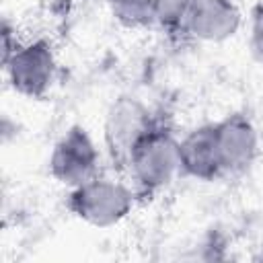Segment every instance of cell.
I'll return each instance as SVG.
<instances>
[{
    "mask_svg": "<svg viewBox=\"0 0 263 263\" xmlns=\"http://www.w3.org/2000/svg\"><path fill=\"white\" fill-rule=\"evenodd\" d=\"M195 2L197 0H156V25L166 33H185Z\"/></svg>",
    "mask_w": 263,
    "mask_h": 263,
    "instance_id": "cell-10",
    "label": "cell"
},
{
    "mask_svg": "<svg viewBox=\"0 0 263 263\" xmlns=\"http://www.w3.org/2000/svg\"><path fill=\"white\" fill-rule=\"evenodd\" d=\"M47 171L55 183L68 189L101 173V150L86 127L72 125L55 140L47 158Z\"/></svg>",
    "mask_w": 263,
    "mask_h": 263,
    "instance_id": "cell-5",
    "label": "cell"
},
{
    "mask_svg": "<svg viewBox=\"0 0 263 263\" xmlns=\"http://www.w3.org/2000/svg\"><path fill=\"white\" fill-rule=\"evenodd\" d=\"M109 12L123 29H148L156 25V0H107Z\"/></svg>",
    "mask_w": 263,
    "mask_h": 263,
    "instance_id": "cell-9",
    "label": "cell"
},
{
    "mask_svg": "<svg viewBox=\"0 0 263 263\" xmlns=\"http://www.w3.org/2000/svg\"><path fill=\"white\" fill-rule=\"evenodd\" d=\"M125 173L129 175L138 195H154L168 187L175 177L181 175L179 138L173 129L156 121V125L136 146Z\"/></svg>",
    "mask_w": 263,
    "mask_h": 263,
    "instance_id": "cell-2",
    "label": "cell"
},
{
    "mask_svg": "<svg viewBox=\"0 0 263 263\" xmlns=\"http://www.w3.org/2000/svg\"><path fill=\"white\" fill-rule=\"evenodd\" d=\"M242 21L236 0H197L183 35L201 43H224L240 31Z\"/></svg>",
    "mask_w": 263,
    "mask_h": 263,
    "instance_id": "cell-7",
    "label": "cell"
},
{
    "mask_svg": "<svg viewBox=\"0 0 263 263\" xmlns=\"http://www.w3.org/2000/svg\"><path fill=\"white\" fill-rule=\"evenodd\" d=\"M18 43H21V39H18L16 33L10 29V25L4 21V25H2V60L8 58V55L16 49Z\"/></svg>",
    "mask_w": 263,
    "mask_h": 263,
    "instance_id": "cell-12",
    "label": "cell"
},
{
    "mask_svg": "<svg viewBox=\"0 0 263 263\" xmlns=\"http://www.w3.org/2000/svg\"><path fill=\"white\" fill-rule=\"evenodd\" d=\"M179 164L181 175L195 181H214L222 175L214 123H203L189 129L179 138Z\"/></svg>",
    "mask_w": 263,
    "mask_h": 263,
    "instance_id": "cell-8",
    "label": "cell"
},
{
    "mask_svg": "<svg viewBox=\"0 0 263 263\" xmlns=\"http://www.w3.org/2000/svg\"><path fill=\"white\" fill-rule=\"evenodd\" d=\"M156 121L150 107L136 95H119L109 103L103 119V148L117 171L125 173L136 146Z\"/></svg>",
    "mask_w": 263,
    "mask_h": 263,
    "instance_id": "cell-3",
    "label": "cell"
},
{
    "mask_svg": "<svg viewBox=\"0 0 263 263\" xmlns=\"http://www.w3.org/2000/svg\"><path fill=\"white\" fill-rule=\"evenodd\" d=\"M249 43L253 53L263 62V0L251 8L249 14Z\"/></svg>",
    "mask_w": 263,
    "mask_h": 263,
    "instance_id": "cell-11",
    "label": "cell"
},
{
    "mask_svg": "<svg viewBox=\"0 0 263 263\" xmlns=\"http://www.w3.org/2000/svg\"><path fill=\"white\" fill-rule=\"evenodd\" d=\"M8 86L25 99H43L58 76V58L53 45L39 37L21 41L16 49L2 60Z\"/></svg>",
    "mask_w": 263,
    "mask_h": 263,
    "instance_id": "cell-4",
    "label": "cell"
},
{
    "mask_svg": "<svg viewBox=\"0 0 263 263\" xmlns=\"http://www.w3.org/2000/svg\"><path fill=\"white\" fill-rule=\"evenodd\" d=\"M136 197L134 185L99 173L82 185L68 189L66 208L76 220L92 228H111L132 214Z\"/></svg>",
    "mask_w": 263,
    "mask_h": 263,
    "instance_id": "cell-1",
    "label": "cell"
},
{
    "mask_svg": "<svg viewBox=\"0 0 263 263\" xmlns=\"http://www.w3.org/2000/svg\"><path fill=\"white\" fill-rule=\"evenodd\" d=\"M222 175L245 173L259 154V132L245 113H228L214 123Z\"/></svg>",
    "mask_w": 263,
    "mask_h": 263,
    "instance_id": "cell-6",
    "label": "cell"
}]
</instances>
